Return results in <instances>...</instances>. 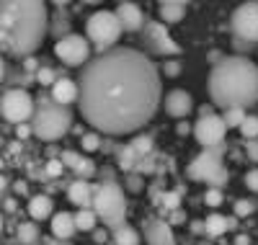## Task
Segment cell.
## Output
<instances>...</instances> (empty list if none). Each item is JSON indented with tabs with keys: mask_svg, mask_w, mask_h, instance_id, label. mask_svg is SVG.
<instances>
[{
	"mask_svg": "<svg viewBox=\"0 0 258 245\" xmlns=\"http://www.w3.org/2000/svg\"><path fill=\"white\" fill-rule=\"evenodd\" d=\"M243 145H245V152H248V158H250L253 163H258V140H245Z\"/></svg>",
	"mask_w": 258,
	"mask_h": 245,
	"instance_id": "cell-40",
	"label": "cell"
},
{
	"mask_svg": "<svg viewBox=\"0 0 258 245\" xmlns=\"http://www.w3.org/2000/svg\"><path fill=\"white\" fill-rule=\"evenodd\" d=\"M96 240H98V242H103V240H106V232H101V230H98V232H96Z\"/></svg>",
	"mask_w": 258,
	"mask_h": 245,
	"instance_id": "cell-50",
	"label": "cell"
},
{
	"mask_svg": "<svg viewBox=\"0 0 258 245\" xmlns=\"http://www.w3.org/2000/svg\"><path fill=\"white\" fill-rule=\"evenodd\" d=\"M225 135H227V124H225L222 116L214 114V111H212V114H199L197 124H194V137H197V142L202 145V150L204 147H220V145H225L222 142Z\"/></svg>",
	"mask_w": 258,
	"mask_h": 245,
	"instance_id": "cell-12",
	"label": "cell"
},
{
	"mask_svg": "<svg viewBox=\"0 0 258 245\" xmlns=\"http://www.w3.org/2000/svg\"><path fill=\"white\" fill-rule=\"evenodd\" d=\"M140 44L142 49H147L155 57H176L181 54V47L176 44V39L170 36L168 26L163 21H147L145 29L140 31Z\"/></svg>",
	"mask_w": 258,
	"mask_h": 245,
	"instance_id": "cell-9",
	"label": "cell"
},
{
	"mask_svg": "<svg viewBox=\"0 0 258 245\" xmlns=\"http://www.w3.org/2000/svg\"><path fill=\"white\" fill-rule=\"evenodd\" d=\"M62 170H64V163H62L59 158H52V160L47 163V168H44V173H47L49 178H57V175H62Z\"/></svg>",
	"mask_w": 258,
	"mask_h": 245,
	"instance_id": "cell-38",
	"label": "cell"
},
{
	"mask_svg": "<svg viewBox=\"0 0 258 245\" xmlns=\"http://www.w3.org/2000/svg\"><path fill=\"white\" fill-rule=\"evenodd\" d=\"M80 114L103 135H132L163 103V80L155 62L132 47L96 54L78 78Z\"/></svg>",
	"mask_w": 258,
	"mask_h": 245,
	"instance_id": "cell-1",
	"label": "cell"
},
{
	"mask_svg": "<svg viewBox=\"0 0 258 245\" xmlns=\"http://www.w3.org/2000/svg\"><path fill=\"white\" fill-rule=\"evenodd\" d=\"M240 135H243V140H258V116H253V114L245 116V121L240 127Z\"/></svg>",
	"mask_w": 258,
	"mask_h": 245,
	"instance_id": "cell-31",
	"label": "cell"
},
{
	"mask_svg": "<svg viewBox=\"0 0 258 245\" xmlns=\"http://www.w3.org/2000/svg\"><path fill=\"white\" fill-rule=\"evenodd\" d=\"M176 132H178V135H188V132H191V127H188L186 121H181V124L176 127Z\"/></svg>",
	"mask_w": 258,
	"mask_h": 245,
	"instance_id": "cell-45",
	"label": "cell"
},
{
	"mask_svg": "<svg viewBox=\"0 0 258 245\" xmlns=\"http://www.w3.org/2000/svg\"><path fill=\"white\" fill-rule=\"evenodd\" d=\"M54 57L68 68H85L91 62V41L83 34H70L54 41Z\"/></svg>",
	"mask_w": 258,
	"mask_h": 245,
	"instance_id": "cell-10",
	"label": "cell"
},
{
	"mask_svg": "<svg viewBox=\"0 0 258 245\" xmlns=\"http://www.w3.org/2000/svg\"><path fill=\"white\" fill-rule=\"evenodd\" d=\"M155 204L163 209V212H178V204H181V196L176 191H163L158 199H155Z\"/></svg>",
	"mask_w": 258,
	"mask_h": 245,
	"instance_id": "cell-28",
	"label": "cell"
},
{
	"mask_svg": "<svg viewBox=\"0 0 258 245\" xmlns=\"http://www.w3.org/2000/svg\"><path fill=\"white\" fill-rule=\"evenodd\" d=\"M29 214H31V219H36V222L47 219V217H54V204H52V199L44 196V194L31 196V202H29Z\"/></svg>",
	"mask_w": 258,
	"mask_h": 245,
	"instance_id": "cell-22",
	"label": "cell"
},
{
	"mask_svg": "<svg viewBox=\"0 0 258 245\" xmlns=\"http://www.w3.org/2000/svg\"><path fill=\"white\" fill-rule=\"evenodd\" d=\"M155 152L153 155H145V158H140V163H137V168H135V173H140V175H150V173H155Z\"/></svg>",
	"mask_w": 258,
	"mask_h": 245,
	"instance_id": "cell-36",
	"label": "cell"
},
{
	"mask_svg": "<svg viewBox=\"0 0 258 245\" xmlns=\"http://www.w3.org/2000/svg\"><path fill=\"white\" fill-rule=\"evenodd\" d=\"M111 240H114V245H140V232H137L135 227L124 225V227L114 230Z\"/></svg>",
	"mask_w": 258,
	"mask_h": 245,
	"instance_id": "cell-26",
	"label": "cell"
},
{
	"mask_svg": "<svg viewBox=\"0 0 258 245\" xmlns=\"http://www.w3.org/2000/svg\"><path fill=\"white\" fill-rule=\"evenodd\" d=\"M31 135H34V127H31V124H18V127H16V137H18L21 142H24L26 137H31Z\"/></svg>",
	"mask_w": 258,
	"mask_h": 245,
	"instance_id": "cell-42",
	"label": "cell"
},
{
	"mask_svg": "<svg viewBox=\"0 0 258 245\" xmlns=\"http://www.w3.org/2000/svg\"><path fill=\"white\" fill-rule=\"evenodd\" d=\"M34 137L41 142H54L62 140L73 127V111L70 106H59L52 101V96H41L36 101V114L31 119Z\"/></svg>",
	"mask_w": 258,
	"mask_h": 245,
	"instance_id": "cell-4",
	"label": "cell"
},
{
	"mask_svg": "<svg viewBox=\"0 0 258 245\" xmlns=\"http://www.w3.org/2000/svg\"><path fill=\"white\" fill-rule=\"evenodd\" d=\"M168 222H170V225H173V222H183V212H181V209H178V212H173Z\"/></svg>",
	"mask_w": 258,
	"mask_h": 245,
	"instance_id": "cell-44",
	"label": "cell"
},
{
	"mask_svg": "<svg viewBox=\"0 0 258 245\" xmlns=\"http://www.w3.org/2000/svg\"><path fill=\"white\" fill-rule=\"evenodd\" d=\"M80 147L85 152H96L101 147V135H98V132H88V135H83L80 137Z\"/></svg>",
	"mask_w": 258,
	"mask_h": 245,
	"instance_id": "cell-35",
	"label": "cell"
},
{
	"mask_svg": "<svg viewBox=\"0 0 258 245\" xmlns=\"http://www.w3.org/2000/svg\"><path fill=\"white\" fill-rule=\"evenodd\" d=\"M209 98L212 103L227 108H248L258 103V65L245 54L225 57L220 65H214L209 80Z\"/></svg>",
	"mask_w": 258,
	"mask_h": 245,
	"instance_id": "cell-3",
	"label": "cell"
},
{
	"mask_svg": "<svg viewBox=\"0 0 258 245\" xmlns=\"http://www.w3.org/2000/svg\"><path fill=\"white\" fill-rule=\"evenodd\" d=\"M121 21L116 18L114 11H96L88 24H85V36H88V41L96 47L98 54L109 52V49H116V41L121 36Z\"/></svg>",
	"mask_w": 258,
	"mask_h": 245,
	"instance_id": "cell-7",
	"label": "cell"
},
{
	"mask_svg": "<svg viewBox=\"0 0 258 245\" xmlns=\"http://www.w3.org/2000/svg\"><path fill=\"white\" fill-rule=\"evenodd\" d=\"M41 245H64V242H62V240H44Z\"/></svg>",
	"mask_w": 258,
	"mask_h": 245,
	"instance_id": "cell-49",
	"label": "cell"
},
{
	"mask_svg": "<svg viewBox=\"0 0 258 245\" xmlns=\"http://www.w3.org/2000/svg\"><path fill=\"white\" fill-rule=\"evenodd\" d=\"M124 189H126V191H132V194H140V191L145 189V175H140V173H126V178H124Z\"/></svg>",
	"mask_w": 258,
	"mask_h": 245,
	"instance_id": "cell-34",
	"label": "cell"
},
{
	"mask_svg": "<svg viewBox=\"0 0 258 245\" xmlns=\"http://www.w3.org/2000/svg\"><path fill=\"white\" fill-rule=\"evenodd\" d=\"M132 145H135V150L140 152V158H145V155H153V150H155L153 137H150V135H140V137H135Z\"/></svg>",
	"mask_w": 258,
	"mask_h": 245,
	"instance_id": "cell-32",
	"label": "cell"
},
{
	"mask_svg": "<svg viewBox=\"0 0 258 245\" xmlns=\"http://www.w3.org/2000/svg\"><path fill=\"white\" fill-rule=\"evenodd\" d=\"M163 73H165L168 78H176V75L181 73V62H178V59H165V62H163Z\"/></svg>",
	"mask_w": 258,
	"mask_h": 245,
	"instance_id": "cell-39",
	"label": "cell"
},
{
	"mask_svg": "<svg viewBox=\"0 0 258 245\" xmlns=\"http://www.w3.org/2000/svg\"><path fill=\"white\" fill-rule=\"evenodd\" d=\"M78 232V225H75V214H70V212H57L54 217H52V235L57 237V240H70L73 235Z\"/></svg>",
	"mask_w": 258,
	"mask_h": 245,
	"instance_id": "cell-19",
	"label": "cell"
},
{
	"mask_svg": "<svg viewBox=\"0 0 258 245\" xmlns=\"http://www.w3.org/2000/svg\"><path fill=\"white\" fill-rule=\"evenodd\" d=\"M222 155H225V145L204 147L197 158L188 163V178L209 183V189H222L227 183V178H230L227 168L222 165Z\"/></svg>",
	"mask_w": 258,
	"mask_h": 245,
	"instance_id": "cell-6",
	"label": "cell"
},
{
	"mask_svg": "<svg viewBox=\"0 0 258 245\" xmlns=\"http://www.w3.org/2000/svg\"><path fill=\"white\" fill-rule=\"evenodd\" d=\"M230 31L235 39L258 44V3H243L230 16Z\"/></svg>",
	"mask_w": 258,
	"mask_h": 245,
	"instance_id": "cell-11",
	"label": "cell"
},
{
	"mask_svg": "<svg viewBox=\"0 0 258 245\" xmlns=\"http://www.w3.org/2000/svg\"><path fill=\"white\" fill-rule=\"evenodd\" d=\"M255 209H258L255 199H238L235 202V217H250Z\"/></svg>",
	"mask_w": 258,
	"mask_h": 245,
	"instance_id": "cell-33",
	"label": "cell"
},
{
	"mask_svg": "<svg viewBox=\"0 0 258 245\" xmlns=\"http://www.w3.org/2000/svg\"><path fill=\"white\" fill-rule=\"evenodd\" d=\"M116 18L121 21V29L124 31H142L145 24H147V18H145V11L137 6V3H119L114 8Z\"/></svg>",
	"mask_w": 258,
	"mask_h": 245,
	"instance_id": "cell-15",
	"label": "cell"
},
{
	"mask_svg": "<svg viewBox=\"0 0 258 245\" xmlns=\"http://www.w3.org/2000/svg\"><path fill=\"white\" fill-rule=\"evenodd\" d=\"M114 158H116L119 170H124V173H135V168H137V163H140V152L135 150L132 142H129V145H119V147H116Z\"/></svg>",
	"mask_w": 258,
	"mask_h": 245,
	"instance_id": "cell-20",
	"label": "cell"
},
{
	"mask_svg": "<svg viewBox=\"0 0 258 245\" xmlns=\"http://www.w3.org/2000/svg\"><path fill=\"white\" fill-rule=\"evenodd\" d=\"M6 212H16V202L11 196H6Z\"/></svg>",
	"mask_w": 258,
	"mask_h": 245,
	"instance_id": "cell-46",
	"label": "cell"
},
{
	"mask_svg": "<svg viewBox=\"0 0 258 245\" xmlns=\"http://www.w3.org/2000/svg\"><path fill=\"white\" fill-rule=\"evenodd\" d=\"M235 245H250V237H248V235H238V240H235Z\"/></svg>",
	"mask_w": 258,
	"mask_h": 245,
	"instance_id": "cell-47",
	"label": "cell"
},
{
	"mask_svg": "<svg viewBox=\"0 0 258 245\" xmlns=\"http://www.w3.org/2000/svg\"><path fill=\"white\" fill-rule=\"evenodd\" d=\"M163 106H165V114H170L173 119H186L194 111V96L183 88H173L170 93H165Z\"/></svg>",
	"mask_w": 258,
	"mask_h": 245,
	"instance_id": "cell-14",
	"label": "cell"
},
{
	"mask_svg": "<svg viewBox=\"0 0 258 245\" xmlns=\"http://www.w3.org/2000/svg\"><path fill=\"white\" fill-rule=\"evenodd\" d=\"M0 111H3V119L8 124H31L34 114H36V103L31 98L29 91L24 88H6L3 98H0Z\"/></svg>",
	"mask_w": 258,
	"mask_h": 245,
	"instance_id": "cell-8",
	"label": "cell"
},
{
	"mask_svg": "<svg viewBox=\"0 0 258 245\" xmlns=\"http://www.w3.org/2000/svg\"><path fill=\"white\" fill-rule=\"evenodd\" d=\"M232 44H235V47H238L240 52H250V49L255 47V44H248V41H240V39H235Z\"/></svg>",
	"mask_w": 258,
	"mask_h": 245,
	"instance_id": "cell-43",
	"label": "cell"
},
{
	"mask_svg": "<svg viewBox=\"0 0 258 245\" xmlns=\"http://www.w3.org/2000/svg\"><path fill=\"white\" fill-rule=\"evenodd\" d=\"M16 237H18L21 245H36L39 242V227L34 225V222H18Z\"/></svg>",
	"mask_w": 258,
	"mask_h": 245,
	"instance_id": "cell-24",
	"label": "cell"
},
{
	"mask_svg": "<svg viewBox=\"0 0 258 245\" xmlns=\"http://www.w3.org/2000/svg\"><path fill=\"white\" fill-rule=\"evenodd\" d=\"M93 212L103 222V227H109V230L124 227L126 225V199H124L121 186L114 181L98 183L96 196H93Z\"/></svg>",
	"mask_w": 258,
	"mask_h": 245,
	"instance_id": "cell-5",
	"label": "cell"
},
{
	"mask_svg": "<svg viewBox=\"0 0 258 245\" xmlns=\"http://www.w3.org/2000/svg\"><path fill=\"white\" fill-rule=\"evenodd\" d=\"M204 204H207V207H220V204H222V189H207Z\"/></svg>",
	"mask_w": 258,
	"mask_h": 245,
	"instance_id": "cell-37",
	"label": "cell"
},
{
	"mask_svg": "<svg viewBox=\"0 0 258 245\" xmlns=\"http://www.w3.org/2000/svg\"><path fill=\"white\" fill-rule=\"evenodd\" d=\"M49 8L39 0H3L0 3V47L8 57L29 59L49 34Z\"/></svg>",
	"mask_w": 258,
	"mask_h": 245,
	"instance_id": "cell-2",
	"label": "cell"
},
{
	"mask_svg": "<svg viewBox=\"0 0 258 245\" xmlns=\"http://www.w3.org/2000/svg\"><path fill=\"white\" fill-rule=\"evenodd\" d=\"M96 222H98V214L93 209H78L75 212V225H78L80 232H93Z\"/></svg>",
	"mask_w": 258,
	"mask_h": 245,
	"instance_id": "cell-25",
	"label": "cell"
},
{
	"mask_svg": "<svg viewBox=\"0 0 258 245\" xmlns=\"http://www.w3.org/2000/svg\"><path fill=\"white\" fill-rule=\"evenodd\" d=\"M235 227V219L232 217H222V214H209L207 219H204V232L207 235H212V237H220V235H225L227 230H232Z\"/></svg>",
	"mask_w": 258,
	"mask_h": 245,
	"instance_id": "cell-23",
	"label": "cell"
},
{
	"mask_svg": "<svg viewBox=\"0 0 258 245\" xmlns=\"http://www.w3.org/2000/svg\"><path fill=\"white\" fill-rule=\"evenodd\" d=\"M245 116H248L245 108H227V111H222V119H225L227 129H240Z\"/></svg>",
	"mask_w": 258,
	"mask_h": 245,
	"instance_id": "cell-29",
	"label": "cell"
},
{
	"mask_svg": "<svg viewBox=\"0 0 258 245\" xmlns=\"http://www.w3.org/2000/svg\"><path fill=\"white\" fill-rule=\"evenodd\" d=\"M142 230H145V240L147 245H176V235L170 222L163 217H150L142 222Z\"/></svg>",
	"mask_w": 258,
	"mask_h": 245,
	"instance_id": "cell-13",
	"label": "cell"
},
{
	"mask_svg": "<svg viewBox=\"0 0 258 245\" xmlns=\"http://www.w3.org/2000/svg\"><path fill=\"white\" fill-rule=\"evenodd\" d=\"M59 160L68 165V168H73L75 170V175L78 178H83V181H88V178H93L96 175V165H93V160L91 158H85V155H80V152H73V150H64L62 155H59Z\"/></svg>",
	"mask_w": 258,
	"mask_h": 245,
	"instance_id": "cell-18",
	"label": "cell"
},
{
	"mask_svg": "<svg viewBox=\"0 0 258 245\" xmlns=\"http://www.w3.org/2000/svg\"><path fill=\"white\" fill-rule=\"evenodd\" d=\"M186 11H188V6H186V3H178V0H168V3H160V6H158L160 21H163L165 26L183 21V18H186Z\"/></svg>",
	"mask_w": 258,
	"mask_h": 245,
	"instance_id": "cell-21",
	"label": "cell"
},
{
	"mask_svg": "<svg viewBox=\"0 0 258 245\" xmlns=\"http://www.w3.org/2000/svg\"><path fill=\"white\" fill-rule=\"evenodd\" d=\"M93 196H96V189L88 181H83V178H75L68 186V199L78 209H93Z\"/></svg>",
	"mask_w": 258,
	"mask_h": 245,
	"instance_id": "cell-17",
	"label": "cell"
},
{
	"mask_svg": "<svg viewBox=\"0 0 258 245\" xmlns=\"http://www.w3.org/2000/svg\"><path fill=\"white\" fill-rule=\"evenodd\" d=\"M52 29H49V34L59 41V39H64V36H70V18L64 16V13H57V16H52Z\"/></svg>",
	"mask_w": 258,
	"mask_h": 245,
	"instance_id": "cell-27",
	"label": "cell"
},
{
	"mask_svg": "<svg viewBox=\"0 0 258 245\" xmlns=\"http://www.w3.org/2000/svg\"><path fill=\"white\" fill-rule=\"evenodd\" d=\"M49 96L54 103L59 106H70V103H78L80 101V85L70 78H59L52 88H49Z\"/></svg>",
	"mask_w": 258,
	"mask_h": 245,
	"instance_id": "cell-16",
	"label": "cell"
},
{
	"mask_svg": "<svg viewBox=\"0 0 258 245\" xmlns=\"http://www.w3.org/2000/svg\"><path fill=\"white\" fill-rule=\"evenodd\" d=\"M16 191H18V194H26V183L18 181V183H16Z\"/></svg>",
	"mask_w": 258,
	"mask_h": 245,
	"instance_id": "cell-48",
	"label": "cell"
},
{
	"mask_svg": "<svg viewBox=\"0 0 258 245\" xmlns=\"http://www.w3.org/2000/svg\"><path fill=\"white\" fill-rule=\"evenodd\" d=\"M34 78H36V83H39L41 88H52V85L59 80V75H57L52 68H47V65H41V68H39V73H36Z\"/></svg>",
	"mask_w": 258,
	"mask_h": 245,
	"instance_id": "cell-30",
	"label": "cell"
},
{
	"mask_svg": "<svg viewBox=\"0 0 258 245\" xmlns=\"http://www.w3.org/2000/svg\"><path fill=\"white\" fill-rule=\"evenodd\" d=\"M243 181H245V186H248L250 191H255V194H258V170H248Z\"/></svg>",
	"mask_w": 258,
	"mask_h": 245,
	"instance_id": "cell-41",
	"label": "cell"
}]
</instances>
